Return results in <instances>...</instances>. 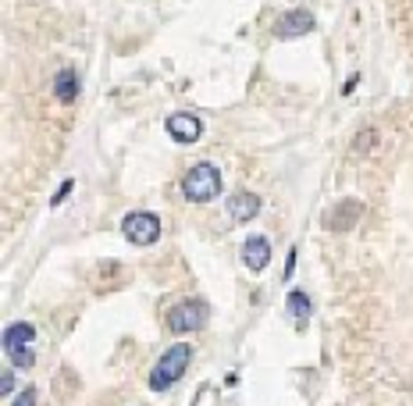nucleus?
Wrapping results in <instances>:
<instances>
[{
    "label": "nucleus",
    "mask_w": 413,
    "mask_h": 406,
    "mask_svg": "<svg viewBox=\"0 0 413 406\" xmlns=\"http://www.w3.org/2000/svg\"><path fill=\"white\" fill-rule=\"evenodd\" d=\"M189 360H193V346H189V342H175V346L164 350V357L154 364V370H150V389H154V392H168V389L186 374Z\"/></svg>",
    "instance_id": "nucleus-1"
},
{
    "label": "nucleus",
    "mask_w": 413,
    "mask_h": 406,
    "mask_svg": "<svg viewBox=\"0 0 413 406\" xmlns=\"http://www.w3.org/2000/svg\"><path fill=\"white\" fill-rule=\"evenodd\" d=\"M218 189H221V171L211 161L189 168V175L182 178V196L189 203H211L218 196Z\"/></svg>",
    "instance_id": "nucleus-2"
},
{
    "label": "nucleus",
    "mask_w": 413,
    "mask_h": 406,
    "mask_svg": "<svg viewBox=\"0 0 413 406\" xmlns=\"http://www.w3.org/2000/svg\"><path fill=\"white\" fill-rule=\"evenodd\" d=\"M206 318H211V306H206L203 299H182L179 306L168 310V328L175 335H186V331H200L206 325Z\"/></svg>",
    "instance_id": "nucleus-3"
},
{
    "label": "nucleus",
    "mask_w": 413,
    "mask_h": 406,
    "mask_svg": "<svg viewBox=\"0 0 413 406\" xmlns=\"http://www.w3.org/2000/svg\"><path fill=\"white\" fill-rule=\"evenodd\" d=\"M122 235L132 246H154L161 239V217L150 214V210H132V214H125V221H122Z\"/></svg>",
    "instance_id": "nucleus-4"
},
{
    "label": "nucleus",
    "mask_w": 413,
    "mask_h": 406,
    "mask_svg": "<svg viewBox=\"0 0 413 406\" xmlns=\"http://www.w3.org/2000/svg\"><path fill=\"white\" fill-rule=\"evenodd\" d=\"M164 129H168V136L175 139V143H196L200 136H203V121H200V114H189V111H175L168 121H164Z\"/></svg>",
    "instance_id": "nucleus-5"
},
{
    "label": "nucleus",
    "mask_w": 413,
    "mask_h": 406,
    "mask_svg": "<svg viewBox=\"0 0 413 406\" xmlns=\"http://www.w3.org/2000/svg\"><path fill=\"white\" fill-rule=\"evenodd\" d=\"M314 25H317L314 15H310L307 8H296V11H285V15H282V22L275 25V36H278V40H296V36L310 33Z\"/></svg>",
    "instance_id": "nucleus-6"
},
{
    "label": "nucleus",
    "mask_w": 413,
    "mask_h": 406,
    "mask_svg": "<svg viewBox=\"0 0 413 406\" xmlns=\"http://www.w3.org/2000/svg\"><path fill=\"white\" fill-rule=\"evenodd\" d=\"M239 257H243L246 271L260 274L264 267H268V264H271V242H268V239H264V235H250V239L243 242V249H239Z\"/></svg>",
    "instance_id": "nucleus-7"
},
{
    "label": "nucleus",
    "mask_w": 413,
    "mask_h": 406,
    "mask_svg": "<svg viewBox=\"0 0 413 406\" xmlns=\"http://www.w3.org/2000/svg\"><path fill=\"white\" fill-rule=\"evenodd\" d=\"M364 214V203L360 200H342L328 210V217H324V228H332V232H346L357 225V217Z\"/></svg>",
    "instance_id": "nucleus-8"
},
{
    "label": "nucleus",
    "mask_w": 413,
    "mask_h": 406,
    "mask_svg": "<svg viewBox=\"0 0 413 406\" xmlns=\"http://www.w3.org/2000/svg\"><path fill=\"white\" fill-rule=\"evenodd\" d=\"M33 342H36V328L29 325V321H18V325H11L4 331V353L15 357L22 350H33Z\"/></svg>",
    "instance_id": "nucleus-9"
},
{
    "label": "nucleus",
    "mask_w": 413,
    "mask_h": 406,
    "mask_svg": "<svg viewBox=\"0 0 413 406\" xmlns=\"http://www.w3.org/2000/svg\"><path fill=\"white\" fill-rule=\"evenodd\" d=\"M228 214H232V221H250V217H257L260 214V196L257 193H235L232 200H228Z\"/></svg>",
    "instance_id": "nucleus-10"
},
{
    "label": "nucleus",
    "mask_w": 413,
    "mask_h": 406,
    "mask_svg": "<svg viewBox=\"0 0 413 406\" xmlns=\"http://www.w3.org/2000/svg\"><path fill=\"white\" fill-rule=\"evenodd\" d=\"M79 89H82V79H79L75 68H61V72H57V79H54V97L61 100V104H72V100L79 97Z\"/></svg>",
    "instance_id": "nucleus-11"
},
{
    "label": "nucleus",
    "mask_w": 413,
    "mask_h": 406,
    "mask_svg": "<svg viewBox=\"0 0 413 406\" xmlns=\"http://www.w3.org/2000/svg\"><path fill=\"white\" fill-rule=\"evenodd\" d=\"M289 318L296 321V325H303V321L310 318V296H307L303 289L289 292Z\"/></svg>",
    "instance_id": "nucleus-12"
},
{
    "label": "nucleus",
    "mask_w": 413,
    "mask_h": 406,
    "mask_svg": "<svg viewBox=\"0 0 413 406\" xmlns=\"http://www.w3.org/2000/svg\"><path fill=\"white\" fill-rule=\"evenodd\" d=\"M72 189H75V178H65L61 185H57V193L50 196V207H61V203H65V196H68Z\"/></svg>",
    "instance_id": "nucleus-13"
},
{
    "label": "nucleus",
    "mask_w": 413,
    "mask_h": 406,
    "mask_svg": "<svg viewBox=\"0 0 413 406\" xmlns=\"http://www.w3.org/2000/svg\"><path fill=\"white\" fill-rule=\"evenodd\" d=\"M15 406H36V389H25V392L15 399Z\"/></svg>",
    "instance_id": "nucleus-14"
},
{
    "label": "nucleus",
    "mask_w": 413,
    "mask_h": 406,
    "mask_svg": "<svg viewBox=\"0 0 413 406\" xmlns=\"http://www.w3.org/2000/svg\"><path fill=\"white\" fill-rule=\"evenodd\" d=\"M0 392H4V396L15 392V374L11 370H4V378H0Z\"/></svg>",
    "instance_id": "nucleus-15"
},
{
    "label": "nucleus",
    "mask_w": 413,
    "mask_h": 406,
    "mask_svg": "<svg viewBox=\"0 0 413 406\" xmlns=\"http://www.w3.org/2000/svg\"><path fill=\"white\" fill-rule=\"evenodd\" d=\"M292 271H296V249H289V260H285V278H292Z\"/></svg>",
    "instance_id": "nucleus-16"
}]
</instances>
